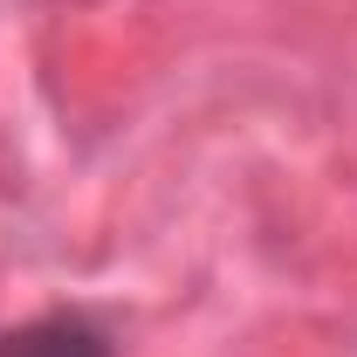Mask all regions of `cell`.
Returning a JSON list of instances; mask_svg holds the SVG:
<instances>
[{
  "instance_id": "6da1fadb",
  "label": "cell",
  "mask_w": 357,
  "mask_h": 357,
  "mask_svg": "<svg viewBox=\"0 0 357 357\" xmlns=\"http://www.w3.org/2000/svg\"><path fill=\"white\" fill-rule=\"evenodd\" d=\"M0 357H110L103 337L89 323H69V316H48V323H21L0 337Z\"/></svg>"
}]
</instances>
